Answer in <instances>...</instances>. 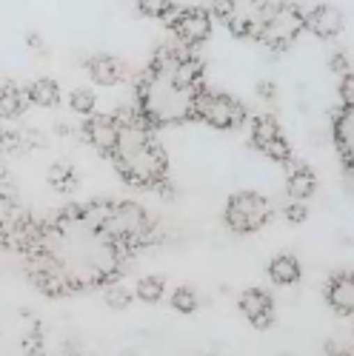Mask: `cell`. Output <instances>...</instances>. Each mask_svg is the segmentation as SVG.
<instances>
[{
    "label": "cell",
    "mask_w": 354,
    "mask_h": 356,
    "mask_svg": "<svg viewBox=\"0 0 354 356\" xmlns=\"http://www.w3.org/2000/svg\"><path fill=\"white\" fill-rule=\"evenodd\" d=\"M203 88V63L194 49L180 43L157 46L137 80V111L152 129L180 126L194 120Z\"/></svg>",
    "instance_id": "obj_1"
},
{
    "label": "cell",
    "mask_w": 354,
    "mask_h": 356,
    "mask_svg": "<svg viewBox=\"0 0 354 356\" xmlns=\"http://www.w3.org/2000/svg\"><path fill=\"white\" fill-rule=\"evenodd\" d=\"M121 143L111 154L117 174L134 188L160 191L169 180V160L163 145L155 140L152 126L143 120L140 111H121Z\"/></svg>",
    "instance_id": "obj_2"
},
{
    "label": "cell",
    "mask_w": 354,
    "mask_h": 356,
    "mask_svg": "<svg viewBox=\"0 0 354 356\" xmlns=\"http://www.w3.org/2000/svg\"><path fill=\"white\" fill-rule=\"evenodd\" d=\"M283 3L286 0H215L212 12L226 26V32H231L240 40L257 43L263 26L272 20V15Z\"/></svg>",
    "instance_id": "obj_3"
},
{
    "label": "cell",
    "mask_w": 354,
    "mask_h": 356,
    "mask_svg": "<svg viewBox=\"0 0 354 356\" xmlns=\"http://www.w3.org/2000/svg\"><path fill=\"white\" fill-rule=\"evenodd\" d=\"M272 202L257 191H234L226 202V225L234 234H254L260 228L269 225L272 220Z\"/></svg>",
    "instance_id": "obj_4"
},
{
    "label": "cell",
    "mask_w": 354,
    "mask_h": 356,
    "mask_svg": "<svg viewBox=\"0 0 354 356\" xmlns=\"http://www.w3.org/2000/svg\"><path fill=\"white\" fill-rule=\"evenodd\" d=\"M246 106L223 92H209L203 88L200 97H197V111H194V120H200L203 126H209L215 131H231V129H240L246 123Z\"/></svg>",
    "instance_id": "obj_5"
},
{
    "label": "cell",
    "mask_w": 354,
    "mask_h": 356,
    "mask_svg": "<svg viewBox=\"0 0 354 356\" xmlns=\"http://www.w3.org/2000/svg\"><path fill=\"white\" fill-rule=\"evenodd\" d=\"M303 32H306V12L298 6V0H286L272 15V20L263 26L257 43L266 46L269 51H286L298 43Z\"/></svg>",
    "instance_id": "obj_6"
},
{
    "label": "cell",
    "mask_w": 354,
    "mask_h": 356,
    "mask_svg": "<svg viewBox=\"0 0 354 356\" xmlns=\"http://www.w3.org/2000/svg\"><path fill=\"white\" fill-rule=\"evenodd\" d=\"M215 20H217L215 12L206 6H180L166 20V29L171 32L174 43H180L186 49H200L212 38Z\"/></svg>",
    "instance_id": "obj_7"
},
{
    "label": "cell",
    "mask_w": 354,
    "mask_h": 356,
    "mask_svg": "<svg viewBox=\"0 0 354 356\" xmlns=\"http://www.w3.org/2000/svg\"><path fill=\"white\" fill-rule=\"evenodd\" d=\"M249 134H252V145L263 157H269V160H275L280 165H288L294 160L291 157V145L283 137V129H280L275 114H254L252 123H249Z\"/></svg>",
    "instance_id": "obj_8"
},
{
    "label": "cell",
    "mask_w": 354,
    "mask_h": 356,
    "mask_svg": "<svg viewBox=\"0 0 354 356\" xmlns=\"http://www.w3.org/2000/svg\"><path fill=\"white\" fill-rule=\"evenodd\" d=\"M121 129L123 126L117 114H92L83 123V137L98 154L111 160V154L117 152V143H121Z\"/></svg>",
    "instance_id": "obj_9"
},
{
    "label": "cell",
    "mask_w": 354,
    "mask_h": 356,
    "mask_svg": "<svg viewBox=\"0 0 354 356\" xmlns=\"http://www.w3.org/2000/svg\"><path fill=\"white\" fill-rule=\"evenodd\" d=\"M343 29H346V17L332 3H317L306 12V32L314 35L317 40H334L343 35Z\"/></svg>",
    "instance_id": "obj_10"
},
{
    "label": "cell",
    "mask_w": 354,
    "mask_h": 356,
    "mask_svg": "<svg viewBox=\"0 0 354 356\" xmlns=\"http://www.w3.org/2000/svg\"><path fill=\"white\" fill-rule=\"evenodd\" d=\"M238 305H240V314L260 331L269 328L272 319H275V302H272V296L266 293L263 288H246L240 293Z\"/></svg>",
    "instance_id": "obj_11"
},
{
    "label": "cell",
    "mask_w": 354,
    "mask_h": 356,
    "mask_svg": "<svg viewBox=\"0 0 354 356\" xmlns=\"http://www.w3.org/2000/svg\"><path fill=\"white\" fill-rule=\"evenodd\" d=\"M332 137L337 145V154L343 160V165L354 174V108H340L332 120Z\"/></svg>",
    "instance_id": "obj_12"
},
{
    "label": "cell",
    "mask_w": 354,
    "mask_h": 356,
    "mask_svg": "<svg viewBox=\"0 0 354 356\" xmlns=\"http://www.w3.org/2000/svg\"><path fill=\"white\" fill-rule=\"evenodd\" d=\"M86 74L92 77V83L109 88V86H121L126 80V66L114 54H92L86 60Z\"/></svg>",
    "instance_id": "obj_13"
},
{
    "label": "cell",
    "mask_w": 354,
    "mask_h": 356,
    "mask_svg": "<svg viewBox=\"0 0 354 356\" xmlns=\"http://www.w3.org/2000/svg\"><path fill=\"white\" fill-rule=\"evenodd\" d=\"M317 191V174L309 163L291 160L286 165V194L288 200H303L309 202V197Z\"/></svg>",
    "instance_id": "obj_14"
},
{
    "label": "cell",
    "mask_w": 354,
    "mask_h": 356,
    "mask_svg": "<svg viewBox=\"0 0 354 356\" xmlns=\"http://www.w3.org/2000/svg\"><path fill=\"white\" fill-rule=\"evenodd\" d=\"M326 302L340 316H354V274H334L326 282Z\"/></svg>",
    "instance_id": "obj_15"
},
{
    "label": "cell",
    "mask_w": 354,
    "mask_h": 356,
    "mask_svg": "<svg viewBox=\"0 0 354 356\" xmlns=\"http://www.w3.org/2000/svg\"><path fill=\"white\" fill-rule=\"evenodd\" d=\"M303 277V268H300V262L298 257H291V254H277L272 257L269 262V280L280 288H291V285H298Z\"/></svg>",
    "instance_id": "obj_16"
},
{
    "label": "cell",
    "mask_w": 354,
    "mask_h": 356,
    "mask_svg": "<svg viewBox=\"0 0 354 356\" xmlns=\"http://www.w3.org/2000/svg\"><path fill=\"white\" fill-rule=\"evenodd\" d=\"M32 103L26 95V88H20L15 80L3 83V92H0V111H3L6 120H17L20 114H26V106Z\"/></svg>",
    "instance_id": "obj_17"
},
{
    "label": "cell",
    "mask_w": 354,
    "mask_h": 356,
    "mask_svg": "<svg viewBox=\"0 0 354 356\" xmlns=\"http://www.w3.org/2000/svg\"><path fill=\"white\" fill-rule=\"evenodd\" d=\"M26 95L32 100V106L54 108L61 103V86H57V80H52V77H38L26 86Z\"/></svg>",
    "instance_id": "obj_18"
},
{
    "label": "cell",
    "mask_w": 354,
    "mask_h": 356,
    "mask_svg": "<svg viewBox=\"0 0 354 356\" xmlns=\"http://www.w3.org/2000/svg\"><path fill=\"white\" fill-rule=\"evenodd\" d=\"M46 183L57 191V194H72L77 188V168L69 160H57L49 165L46 171Z\"/></svg>",
    "instance_id": "obj_19"
},
{
    "label": "cell",
    "mask_w": 354,
    "mask_h": 356,
    "mask_svg": "<svg viewBox=\"0 0 354 356\" xmlns=\"http://www.w3.org/2000/svg\"><path fill=\"white\" fill-rule=\"evenodd\" d=\"M134 293H137V300H140V302L155 305V302H160L163 296H166V280L157 277V274H146V277L137 280Z\"/></svg>",
    "instance_id": "obj_20"
},
{
    "label": "cell",
    "mask_w": 354,
    "mask_h": 356,
    "mask_svg": "<svg viewBox=\"0 0 354 356\" xmlns=\"http://www.w3.org/2000/svg\"><path fill=\"white\" fill-rule=\"evenodd\" d=\"M137 300V293L134 291H129L123 282H109V285H103V302L111 308V311H126L132 302Z\"/></svg>",
    "instance_id": "obj_21"
},
{
    "label": "cell",
    "mask_w": 354,
    "mask_h": 356,
    "mask_svg": "<svg viewBox=\"0 0 354 356\" xmlns=\"http://www.w3.org/2000/svg\"><path fill=\"white\" fill-rule=\"evenodd\" d=\"M134 9L143 15V17H149V20H169L177 9H180V6H177L174 3V0H134Z\"/></svg>",
    "instance_id": "obj_22"
},
{
    "label": "cell",
    "mask_w": 354,
    "mask_h": 356,
    "mask_svg": "<svg viewBox=\"0 0 354 356\" xmlns=\"http://www.w3.org/2000/svg\"><path fill=\"white\" fill-rule=\"evenodd\" d=\"M169 302L177 314H194L200 308V293L192 288V285H177L169 296Z\"/></svg>",
    "instance_id": "obj_23"
},
{
    "label": "cell",
    "mask_w": 354,
    "mask_h": 356,
    "mask_svg": "<svg viewBox=\"0 0 354 356\" xmlns=\"http://www.w3.org/2000/svg\"><path fill=\"white\" fill-rule=\"evenodd\" d=\"M69 108L75 114H83V117H92L95 108H98V95L92 88H72L69 95Z\"/></svg>",
    "instance_id": "obj_24"
},
{
    "label": "cell",
    "mask_w": 354,
    "mask_h": 356,
    "mask_svg": "<svg viewBox=\"0 0 354 356\" xmlns=\"http://www.w3.org/2000/svg\"><path fill=\"white\" fill-rule=\"evenodd\" d=\"M283 217L291 222V225H303L309 220V205L303 200H288L283 205Z\"/></svg>",
    "instance_id": "obj_25"
},
{
    "label": "cell",
    "mask_w": 354,
    "mask_h": 356,
    "mask_svg": "<svg viewBox=\"0 0 354 356\" xmlns=\"http://www.w3.org/2000/svg\"><path fill=\"white\" fill-rule=\"evenodd\" d=\"M23 345H26V350L32 353V356H40V350H43V328H40L38 319L29 322V334H26Z\"/></svg>",
    "instance_id": "obj_26"
},
{
    "label": "cell",
    "mask_w": 354,
    "mask_h": 356,
    "mask_svg": "<svg viewBox=\"0 0 354 356\" xmlns=\"http://www.w3.org/2000/svg\"><path fill=\"white\" fill-rule=\"evenodd\" d=\"M3 152L6 154H29L23 131H3Z\"/></svg>",
    "instance_id": "obj_27"
},
{
    "label": "cell",
    "mask_w": 354,
    "mask_h": 356,
    "mask_svg": "<svg viewBox=\"0 0 354 356\" xmlns=\"http://www.w3.org/2000/svg\"><path fill=\"white\" fill-rule=\"evenodd\" d=\"M337 95H340V103H343L346 108H354V72H348V74L340 77Z\"/></svg>",
    "instance_id": "obj_28"
},
{
    "label": "cell",
    "mask_w": 354,
    "mask_h": 356,
    "mask_svg": "<svg viewBox=\"0 0 354 356\" xmlns=\"http://www.w3.org/2000/svg\"><path fill=\"white\" fill-rule=\"evenodd\" d=\"M329 69H332L337 77L348 74V72H351V60H348V54H346V51H332V57H329Z\"/></svg>",
    "instance_id": "obj_29"
},
{
    "label": "cell",
    "mask_w": 354,
    "mask_h": 356,
    "mask_svg": "<svg viewBox=\"0 0 354 356\" xmlns=\"http://www.w3.org/2000/svg\"><path fill=\"white\" fill-rule=\"evenodd\" d=\"M254 92H257V97L266 100V103H275V100H277V86H275L272 80H260V83L254 86Z\"/></svg>",
    "instance_id": "obj_30"
},
{
    "label": "cell",
    "mask_w": 354,
    "mask_h": 356,
    "mask_svg": "<svg viewBox=\"0 0 354 356\" xmlns=\"http://www.w3.org/2000/svg\"><path fill=\"white\" fill-rule=\"evenodd\" d=\"M26 43H29V49H32L35 54H46V49H43V38H40L38 32H29V35H26Z\"/></svg>",
    "instance_id": "obj_31"
},
{
    "label": "cell",
    "mask_w": 354,
    "mask_h": 356,
    "mask_svg": "<svg viewBox=\"0 0 354 356\" xmlns=\"http://www.w3.org/2000/svg\"><path fill=\"white\" fill-rule=\"evenodd\" d=\"M126 356H132V353H126Z\"/></svg>",
    "instance_id": "obj_32"
},
{
    "label": "cell",
    "mask_w": 354,
    "mask_h": 356,
    "mask_svg": "<svg viewBox=\"0 0 354 356\" xmlns=\"http://www.w3.org/2000/svg\"><path fill=\"white\" fill-rule=\"evenodd\" d=\"M334 356H340V353H334Z\"/></svg>",
    "instance_id": "obj_33"
}]
</instances>
